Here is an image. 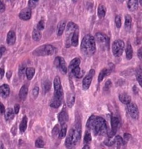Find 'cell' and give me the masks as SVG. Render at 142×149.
<instances>
[{
  "mask_svg": "<svg viewBox=\"0 0 142 149\" xmlns=\"http://www.w3.org/2000/svg\"><path fill=\"white\" fill-rule=\"evenodd\" d=\"M111 85H112V82H111V81H110V80H108V81L106 82V83H105V85L104 87V90L108 91L111 88Z\"/></svg>",
  "mask_w": 142,
  "mask_h": 149,
  "instance_id": "cell-46",
  "label": "cell"
},
{
  "mask_svg": "<svg viewBox=\"0 0 142 149\" xmlns=\"http://www.w3.org/2000/svg\"><path fill=\"white\" fill-rule=\"evenodd\" d=\"M16 41V36L15 33L13 31H10L7 34L6 42L8 45H13Z\"/></svg>",
  "mask_w": 142,
  "mask_h": 149,
  "instance_id": "cell-15",
  "label": "cell"
},
{
  "mask_svg": "<svg viewBox=\"0 0 142 149\" xmlns=\"http://www.w3.org/2000/svg\"><path fill=\"white\" fill-rule=\"evenodd\" d=\"M109 73H110V71L108 70V69H103V70L100 72L99 77H98V81L99 82H101L105 76H107L109 74Z\"/></svg>",
  "mask_w": 142,
  "mask_h": 149,
  "instance_id": "cell-27",
  "label": "cell"
},
{
  "mask_svg": "<svg viewBox=\"0 0 142 149\" xmlns=\"http://www.w3.org/2000/svg\"><path fill=\"white\" fill-rule=\"evenodd\" d=\"M111 126H112V129L110 132H108V136L110 138H112L115 135L116 132H117L118 129H119L120 126V121L119 118L116 117H112L111 119Z\"/></svg>",
  "mask_w": 142,
  "mask_h": 149,
  "instance_id": "cell-8",
  "label": "cell"
},
{
  "mask_svg": "<svg viewBox=\"0 0 142 149\" xmlns=\"http://www.w3.org/2000/svg\"><path fill=\"white\" fill-rule=\"evenodd\" d=\"M95 38L97 41L98 44L100 45L101 47H103V49H107L109 47V43H110V40L109 38L106 35L99 32L97 33L95 36Z\"/></svg>",
  "mask_w": 142,
  "mask_h": 149,
  "instance_id": "cell-7",
  "label": "cell"
},
{
  "mask_svg": "<svg viewBox=\"0 0 142 149\" xmlns=\"http://www.w3.org/2000/svg\"><path fill=\"white\" fill-rule=\"evenodd\" d=\"M125 55H126V58L128 60L132 59V56H133V50H132L131 45L129 44V43L128 46H127L126 50H125Z\"/></svg>",
  "mask_w": 142,
  "mask_h": 149,
  "instance_id": "cell-29",
  "label": "cell"
},
{
  "mask_svg": "<svg viewBox=\"0 0 142 149\" xmlns=\"http://www.w3.org/2000/svg\"><path fill=\"white\" fill-rule=\"evenodd\" d=\"M70 74H72L73 76L78 78V79H81V78L83 77V74H84V71L81 70V69L79 67H78L74 69L72 72H70Z\"/></svg>",
  "mask_w": 142,
  "mask_h": 149,
  "instance_id": "cell-19",
  "label": "cell"
},
{
  "mask_svg": "<svg viewBox=\"0 0 142 149\" xmlns=\"http://www.w3.org/2000/svg\"><path fill=\"white\" fill-rule=\"evenodd\" d=\"M19 17L21 19L24 21L29 20L31 17V10L29 8H26L23 9L22 11L19 13Z\"/></svg>",
  "mask_w": 142,
  "mask_h": 149,
  "instance_id": "cell-13",
  "label": "cell"
},
{
  "mask_svg": "<svg viewBox=\"0 0 142 149\" xmlns=\"http://www.w3.org/2000/svg\"><path fill=\"white\" fill-rule=\"evenodd\" d=\"M138 4H139V1L130 0L128 1V8L130 11H135L138 8Z\"/></svg>",
  "mask_w": 142,
  "mask_h": 149,
  "instance_id": "cell-18",
  "label": "cell"
},
{
  "mask_svg": "<svg viewBox=\"0 0 142 149\" xmlns=\"http://www.w3.org/2000/svg\"><path fill=\"white\" fill-rule=\"evenodd\" d=\"M35 68H33V67H29V68H27L26 70V72H25L27 79L31 80L34 76V74H35Z\"/></svg>",
  "mask_w": 142,
  "mask_h": 149,
  "instance_id": "cell-25",
  "label": "cell"
},
{
  "mask_svg": "<svg viewBox=\"0 0 142 149\" xmlns=\"http://www.w3.org/2000/svg\"><path fill=\"white\" fill-rule=\"evenodd\" d=\"M54 65L61 71L62 73L66 74L67 72V69L66 67V63H65V60L62 57H56L55 61H54Z\"/></svg>",
  "mask_w": 142,
  "mask_h": 149,
  "instance_id": "cell-11",
  "label": "cell"
},
{
  "mask_svg": "<svg viewBox=\"0 0 142 149\" xmlns=\"http://www.w3.org/2000/svg\"><path fill=\"white\" fill-rule=\"evenodd\" d=\"M28 91L29 88L28 86L26 85H24L22 87L20 90H19V97L21 100H25L26 99L27 94H28Z\"/></svg>",
  "mask_w": 142,
  "mask_h": 149,
  "instance_id": "cell-16",
  "label": "cell"
},
{
  "mask_svg": "<svg viewBox=\"0 0 142 149\" xmlns=\"http://www.w3.org/2000/svg\"><path fill=\"white\" fill-rule=\"evenodd\" d=\"M5 112V107L2 103L0 102V114H3Z\"/></svg>",
  "mask_w": 142,
  "mask_h": 149,
  "instance_id": "cell-50",
  "label": "cell"
},
{
  "mask_svg": "<svg viewBox=\"0 0 142 149\" xmlns=\"http://www.w3.org/2000/svg\"><path fill=\"white\" fill-rule=\"evenodd\" d=\"M125 44L121 40H117L114 41L112 44V49L113 55L116 57H119L123 54V50H124Z\"/></svg>",
  "mask_w": 142,
  "mask_h": 149,
  "instance_id": "cell-6",
  "label": "cell"
},
{
  "mask_svg": "<svg viewBox=\"0 0 142 149\" xmlns=\"http://www.w3.org/2000/svg\"><path fill=\"white\" fill-rule=\"evenodd\" d=\"M82 149H90V146H88V145H85V146Z\"/></svg>",
  "mask_w": 142,
  "mask_h": 149,
  "instance_id": "cell-56",
  "label": "cell"
},
{
  "mask_svg": "<svg viewBox=\"0 0 142 149\" xmlns=\"http://www.w3.org/2000/svg\"><path fill=\"white\" fill-rule=\"evenodd\" d=\"M5 52H6V48L4 47L1 46V48H0V52H1V54H3V53H5Z\"/></svg>",
  "mask_w": 142,
  "mask_h": 149,
  "instance_id": "cell-54",
  "label": "cell"
},
{
  "mask_svg": "<svg viewBox=\"0 0 142 149\" xmlns=\"http://www.w3.org/2000/svg\"><path fill=\"white\" fill-rule=\"evenodd\" d=\"M105 14H106V8L104 5H99V8H98V16H99V17L102 19L105 17Z\"/></svg>",
  "mask_w": 142,
  "mask_h": 149,
  "instance_id": "cell-23",
  "label": "cell"
},
{
  "mask_svg": "<svg viewBox=\"0 0 142 149\" xmlns=\"http://www.w3.org/2000/svg\"><path fill=\"white\" fill-rule=\"evenodd\" d=\"M81 49L87 56H92L96 52L95 39L92 35L88 34L83 38L81 42Z\"/></svg>",
  "mask_w": 142,
  "mask_h": 149,
  "instance_id": "cell-2",
  "label": "cell"
},
{
  "mask_svg": "<svg viewBox=\"0 0 142 149\" xmlns=\"http://www.w3.org/2000/svg\"><path fill=\"white\" fill-rule=\"evenodd\" d=\"M4 115L6 121H10L14 118L15 112L11 108H8L6 110H5Z\"/></svg>",
  "mask_w": 142,
  "mask_h": 149,
  "instance_id": "cell-20",
  "label": "cell"
},
{
  "mask_svg": "<svg viewBox=\"0 0 142 149\" xmlns=\"http://www.w3.org/2000/svg\"><path fill=\"white\" fill-rule=\"evenodd\" d=\"M92 130L95 135H104L107 133V124L105 119L101 117H96Z\"/></svg>",
  "mask_w": 142,
  "mask_h": 149,
  "instance_id": "cell-3",
  "label": "cell"
},
{
  "mask_svg": "<svg viewBox=\"0 0 142 149\" xmlns=\"http://www.w3.org/2000/svg\"><path fill=\"white\" fill-rule=\"evenodd\" d=\"M45 29V22H44L43 19H41L40 21L39 22L37 25V29L39 31H42Z\"/></svg>",
  "mask_w": 142,
  "mask_h": 149,
  "instance_id": "cell-43",
  "label": "cell"
},
{
  "mask_svg": "<svg viewBox=\"0 0 142 149\" xmlns=\"http://www.w3.org/2000/svg\"><path fill=\"white\" fill-rule=\"evenodd\" d=\"M54 89H55V91L59 90L61 89H63L61 86V81L60 78L58 76H56V77L54 79Z\"/></svg>",
  "mask_w": 142,
  "mask_h": 149,
  "instance_id": "cell-30",
  "label": "cell"
},
{
  "mask_svg": "<svg viewBox=\"0 0 142 149\" xmlns=\"http://www.w3.org/2000/svg\"><path fill=\"white\" fill-rule=\"evenodd\" d=\"M65 24H66V22H65V20L60 22V23L58 24V31H57L58 36H62V34L63 33V32H64V30H65Z\"/></svg>",
  "mask_w": 142,
  "mask_h": 149,
  "instance_id": "cell-24",
  "label": "cell"
},
{
  "mask_svg": "<svg viewBox=\"0 0 142 149\" xmlns=\"http://www.w3.org/2000/svg\"><path fill=\"white\" fill-rule=\"evenodd\" d=\"M67 129V126L66 124L63 125V126H62L61 130H60L59 133H58V137H59V138L63 139V138H64L65 136H66Z\"/></svg>",
  "mask_w": 142,
  "mask_h": 149,
  "instance_id": "cell-33",
  "label": "cell"
},
{
  "mask_svg": "<svg viewBox=\"0 0 142 149\" xmlns=\"http://www.w3.org/2000/svg\"><path fill=\"white\" fill-rule=\"evenodd\" d=\"M0 149H5L4 146H3V143L0 141Z\"/></svg>",
  "mask_w": 142,
  "mask_h": 149,
  "instance_id": "cell-55",
  "label": "cell"
},
{
  "mask_svg": "<svg viewBox=\"0 0 142 149\" xmlns=\"http://www.w3.org/2000/svg\"><path fill=\"white\" fill-rule=\"evenodd\" d=\"M44 88H45V90L46 92H47L49 90H50V88H51L50 81H45V83H44Z\"/></svg>",
  "mask_w": 142,
  "mask_h": 149,
  "instance_id": "cell-44",
  "label": "cell"
},
{
  "mask_svg": "<svg viewBox=\"0 0 142 149\" xmlns=\"http://www.w3.org/2000/svg\"><path fill=\"white\" fill-rule=\"evenodd\" d=\"M38 94H39V88H38V87H35L32 91V94L35 99L36 98H37V97L38 96Z\"/></svg>",
  "mask_w": 142,
  "mask_h": 149,
  "instance_id": "cell-45",
  "label": "cell"
},
{
  "mask_svg": "<svg viewBox=\"0 0 142 149\" xmlns=\"http://www.w3.org/2000/svg\"><path fill=\"white\" fill-rule=\"evenodd\" d=\"M74 102H75V96H74V94L72 93H70L67 94V103L69 108H72L74 104Z\"/></svg>",
  "mask_w": 142,
  "mask_h": 149,
  "instance_id": "cell-22",
  "label": "cell"
},
{
  "mask_svg": "<svg viewBox=\"0 0 142 149\" xmlns=\"http://www.w3.org/2000/svg\"><path fill=\"white\" fill-rule=\"evenodd\" d=\"M78 29V25L73 22H70L67 24L66 29V42H65V45H66L67 47H70L71 39H72L75 31Z\"/></svg>",
  "mask_w": 142,
  "mask_h": 149,
  "instance_id": "cell-5",
  "label": "cell"
},
{
  "mask_svg": "<svg viewBox=\"0 0 142 149\" xmlns=\"http://www.w3.org/2000/svg\"><path fill=\"white\" fill-rule=\"evenodd\" d=\"M105 144H106L107 146H112L115 143V141H114V139H112V138H108L105 141Z\"/></svg>",
  "mask_w": 142,
  "mask_h": 149,
  "instance_id": "cell-41",
  "label": "cell"
},
{
  "mask_svg": "<svg viewBox=\"0 0 142 149\" xmlns=\"http://www.w3.org/2000/svg\"><path fill=\"white\" fill-rule=\"evenodd\" d=\"M61 103H62V100L58 99H57V98L54 97V99H53L50 105H51V107H52V108H59L60 105H61Z\"/></svg>",
  "mask_w": 142,
  "mask_h": 149,
  "instance_id": "cell-31",
  "label": "cell"
},
{
  "mask_svg": "<svg viewBox=\"0 0 142 149\" xmlns=\"http://www.w3.org/2000/svg\"><path fill=\"white\" fill-rule=\"evenodd\" d=\"M26 66L25 64H22L19 65V76H22L23 74H24V72H26Z\"/></svg>",
  "mask_w": 142,
  "mask_h": 149,
  "instance_id": "cell-38",
  "label": "cell"
},
{
  "mask_svg": "<svg viewBox=\"0 0 142 149\" xmlns=\"http://www.w3.org/2000/svg\"><path fill=\"white\" fill-rule=\"evenodd\" d=\"M81 137V126L79 121L76 122L71 129L68 136L65 141V146L67 148H70L74 146L80 141Z\"/></svg>",
  "mask_w": 142,
  "mask_h": 149,
  "instance_id": "cell-1",
  "label": "cell"
},
{
  "mask_svg": "<svg viewBox=\"0 0 142 149\" xmlns=\"http://www.w3.org/2000/svg\"><path fill=\"white\" fill-rule=\"evenodd\" d=\"M96 116L95 115H92L91 117L89 118L88 121H87V128L89 129V130H92V126L93 124H94V120L96 119Z\"/></svg>",
  "mask_w": 142,
  "mask_h": 149,
  "instance_id": "cell-34",
  "label": "cell"
},
{
  "mask_svg": "<svg viewBox=\"0 0 142 149\" xmlns=\"http://www.w3.org/2000/svg\"><path fill=\"white\" fill-rule=\"evenodd\" d=\"M42 37V34L40 31L38 30L37 29H35L33 31V33H32V38L33 39V40L35 41H39L41 39Z\"/></svg>",
  "mask_w": 142,
  "mask_h": 149,
  "instance_id": "cell-28",
  "label": "cell"
},
{
  "mask_svg": "<svg viewBox=\"0 0 142 149\" xmlns=\"http://www.w3.org/2000/svg\"><path fill=\"white\" fill-rule=\"evenodd\" d=\"M80 63H81V60L78 58H76L73 59L71 61L70 65H69V70H70V72H72L74 69L76 68V67H79Z\"/></svg>",
  "mask_w": 142,
  "mask_h": 149,
  "instance_id": "cell-21",
  "label": "cell"
},
{
  "mask_svg": "<svg viewBox=\"0 0 142 149\" xmlns=\"http://www.w3.org/2000/svg\"><path fill=\"white\" fill-rule=\"evenodd\" d=\"M132 24V17L130 15H126L125 16V26L126 28H130Z\"/></svg>",
  "mask_w": 142,
  "mask_h": 149,
  "instance_id": "cell-36",
  "label": "cell"
},
{
  "mask_svg": "<svg viewBox=\"0 0 142 149\" xmlns=\"http://www.w3.org/2000/svg\"><path fill=\"white\" fill-rule=\"evenodd\" d=\"M136 78L137 80L138 83H139V85H141L142 88V69L141 68H138L136 71Z\"/></svg>",
  "mask_w": 142,
  "mask_h": 149,
  "instance_id": "cell-32",
  "label": "cell"
},
{
  "mask_svg": "<svg viewBox=\"0 0 142 149\" xmlns=\"http://www.w3.org/2000/svg\"><path fill=\"white\" fill-rule=\"evenodd\" d=\"M119 98L120 101H121V102L123 103V104L128 105L131 102L130 97L126 93H122L121 94H119Z\"/></svg>",
  "mask_w": 142,
  "mask_h": 149,
  "instance_id": "cell-17",
  "label": "cell"
},
{
  "mask_svg": "<svg viewBox=\"0 0 142 149\" xmlns=\"http://www.w3.org/2000/svg\"><path fill=\"white\" fill-rule=\"evenodd\" d=\"M4 76V70L2 68H0V79H2Z\"/></svg>",
  "mask_w": 142,
  "mask_h": 149,
  "instance_id": "cell-53",
  "label": "cell"
},
{
  "mask_svg": "<svg viewBox=\"0 0 142 149\" xmlns=\"http://www.w3.org/2000/svg\"><path fill=\"white\" fill-rule=\"evenodd\" d=\"M115 24L117 28L121 26V17L120 15H116L115 17Z\"/></svg>",
  "mask_w": 142,
  "mask_h": 149,
  "instance_id": "cell-39",
  "label": "cell"
},
{
  "mask_svg": "<svg viewBox=\"0 0 142 149\" xmlns=\"http://www.w3.org/2000/svg\"><path fill=\"white\" fill-rule=\"evenodd\" d=\"M114 141H115V143L117 145L118 147L122 146V145L125 144L124 142H123V139L120 137V136L117 135L116 136L115 138H114Z\"/></svg>",
  "mask_w": 142,
  "mask_h": 149,
  "instance_id": "cell-37",
  "label": "cell"
},
{
  "mask_svg": "<svg viewBox=\"0 0 142 149\" xmlns=\"http://www.w3.org/2000/svg\"><path fill=\"white\" fill-rule=\"evenodd\" d=\"M27 121H28V119H27L26 116H24V117L22 118L20 125H19V130H20L21 132H24L26 130V129L27 128Z\"/></svg>",
  "mask_w": 142,
  "mask_h": 149,
  "instance_id": "cell-26",
  "label": "cell"
},
{
  "mask_svg": "<svg viewBox=\"0 0 142 149\" xmlns=\"http://www.w3.org/2000/svg\"><path fill=\"white\" fill-rule=\"evenodd\" d=\"M139 2H140V3H141V4H142V1H139Z\"/></svg>",
  "mask_w": 142,
  "mask_h": 149,
  "instance_id": "cell-59",
  "label": "cell"
},
{
  "mask_svg": "<svg viewBox=\"0 0 142 149\" xmlns=\"http://www.w3.org/2000/svg\"><path fill=\"white\" fill-rule=\"evenodd\" d=\"M10 94V88L7 84L0 86V97L2 98L8 97Z\"/></svg>",
  "mask_w": 142,
  "mask_h": 149,
  "instance_id": "cell-14",
  "label": "cell"
},
{
  "mask_svg": "<svg viewBox=\"0 0 142 149\" xmlns=\"http://www.w3.org/2000/svg\"><path fill=\"white\" fill-rule=\"evenodd\" d=\"M5 5L4 3H3L2 1H0V13H3V11L5 10Z\"/></svg>",
  "mask_w": 142,
  "mask_h": 149,
  "instance_id": "cell-49",
  "label": "cell"
},
{
  "mask_svg": "<svg viewBox=\"0 0 142 149\" xmlns=\"http://www.w3.org/2000/svg\"><path fill=\"white\" fill-rule=\"evenodd\" d=\"M137 55H138V57H139V58L142 61V47L139 49V50H138Z\"/></svg>",
  "mask_w": 142,
  "mask_h": 149,
  "instance_id": "cell-52",
  "label": "cell"
},
{
  "mask_svg": "<svg viewBox=\"0 0 142 149\" xmlns=\"http://www.w3.org/2000/svg\"><path fill=\"white\" fill-rule=\"evenodd\" d=\"M127 110H128V113L130 114V117L133 119H139V112L138 110L137 106L135 103L130 102L129 104L127 105Z\"/></svg>",
  "mask_w": 142,
  "mask_h": 149,
  "instance_id": "cell-9",
  "label": "cell"
},
{
  "mask_svg": "<svg viewBox=\"0 0 142 149\" xmlns=\"http://www.w3.org/2000/svg\"><path fill=\"white\" fill-rule=\"evenodd\" d=\"M1 56H2V54H1V52H0V58H1Z\"/></svg>",
  "mask_w": 142,
  "mask_h": 149,
  "instance_id": "cell-58",
  "label": "cell"
},
{
  "mask_svg": "<svg viewBox=\"0 0 142 149\" xmlns=\"http://www.w3.org/2000/svg\"><path fill=\"white\" fill-rule=\"evenodd\" d=\"M59 128H58V126H56L54 127V129H53V131H52V134L54 136H56V134L59 133Z\"/></svg>",
  "mask_w": 142,
  "mask_h": 149,
  "instance_id": "cell-47",
  "label": "cell"
},
{
  "mask_svg": "<svg viewBox=\"0 0 142 149\" xmlns=\"http://www.w3.org/2000/svg\"><path fill=\"white\" fill-rule=\"evenodd\" d=\"M56 52V49L51 45H45L40 46L33 51V54L36 56H51L54 54Z\"/></svg>",
  "mask_w": 142,
  "mask_h": 149,
  "instance_id": "cell-4",
  "label": "cell"
},
{
  "mask_svg": "<svg viewBox=\"0 0 142 149\" xmlns=\"http://www.w3.org/2000/svg\"><path fill=\"white\" fill-rule=\"evenodd\" d=\"M36 147L37 148H43L45 146V141H44L42 137H39L36 139L35 143Z\"/></svg>",
  "mask_w": 142,
  "mask_h": 149,
  "instance_id": "cell-35",
  "label": "cell"
},
{
  "mask_svg": "<svg viewBox=\"0 0 142 149\" xmlns=\"http://www.w3.org/2000/svg\"><path fill=\"white\" fill-rule=\"evenodd\" d=\"M19 111V105L18 104H15L14 106V112L15 114H18V112Z\"/></svg>",
  "mask_w": 142,
  "mask_h": 149,
  "instance_id": "cell-51",
  "label": "cell"
},
{
  "mask_svg": "<svg viewBox=\"0 0 142 149\" xmlns=\"http://www.w3.org/2000/svg\"><path fill=\"white\" fill-rule=\"evenodd\" d=\"M58 121L63 126V125L66 124V123L67 122L69 119V116H68V113H67V111L65 110V108H63V110L60 112V114H58Z\"/></svg>",
  "mask_w": 142,
  "mask_h": 149,
  "instance_id": "cell-12",
  "label": "cell"
},
{
  "mask_svg": "<svg viewBox=\"0 0 142 149\" xmlns=\"http://www.w3.org/2000/svg\"><path fill=\"white\" fill-rule=\"evenodd\" d=\"M38 1H33V0H29V8H35L37 6Z\"/></svg>",
  "mask_w": 142,
  "mask_h": 149,
  "instance_id": "cell-42",
  "label": "cell"
},
{
  "mask_svg": "<svg viewBox=\"0 0 142 149\" xmlns=\"http://www.w3.org/2000/svg\"><path fill=\"white\" fill-rule=\"evenodd\" d=\"M95 74V71L94 70L92 69L87 75L84 78V79L83 80V88L84 90H88L89 88H90L91 83H92L93 76Z\"/></svg>",
  "mask_w": 142,
  "mask_h": 149,
  "instance_id": "cell-10",
  "label": "cell"
},
{
  "mask_svg": "<svg viewBox=\"0 0 142 149\" xmlns=\"http://www.w3.org/2000/svg\"><path fill=\"white\" fill-rule=\"evenodd\" d=\"M130 134H128V133H125L124 134V139H123V142L124 143H125L129 140V139L130 138Z\"/></svg>",
  "mask_w": 142,
  "mask_h": 149,
  "instance_id": "cell-48",
  "label": "cell"
},
{
  "mask_svg": "<svg viewBox=\"0 0 142 149\" xmlns=\"http://www.w3.org/2000/svg\"><path fill=\"white\" fill-rule=\"evenodd\" d=\"M7 76H8V78L9 79V78H10V76H11V72H8V75H7Z\"/></svg>",
  "mask_w": 142,
  "mask_h": 149,
  "instance_id": "cell-57",
  "label": "cell"
},
{
  "mask_svg": "<svg viewBox=\"0 0 142 149\" xmlns=\"http://www.w3.org/2000/svg\"><path fill=\"white\" fill-rule=\"evenodd\" d=\"M92 141V135L89 132H87L85 134L84 141L85 143H90Z\"/></svg>",
  "mask_w": 142,
  "mask_h": 149,
  "instance_id": "cell-40",
  "label": "cell"
}]
</instances>
